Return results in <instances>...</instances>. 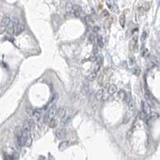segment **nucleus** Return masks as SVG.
I'll list each match as a JSON object with an SVG mask.
<instances>
[{
    "label": "nucleus",
    "instance_id": "1",
    "mask_svg": "<svg viewBox=\"0 0 160 160\" xmlns=\"http://www.w3.org/2000/svg\"><path fill=\"white\" fill-rule=\"evenodd\" d=\"M66 130L65 128H60V129H58L57 131H56L55 132V135L56 137L58 138V139H63L66 138Z\"/></svg>",
    "mask_w": 160,
    "mask_h": 160
},
{
    "label": "nucleus",
    "instance_id": "2",
    "mask_svg": "<svg viewBox=\"0 0 160 160\" xmlns=\"http://www.w3.org/2000/svg\"><path fill=\"white\" fill-rule=\"evenodd\" d=\"M56 112H57V109H56V107L55 106H52L49 109V111H48V115H47V117L50 119H53L54 116H55L56 115Z\"/></svg>",
    "mask_w": 160,
    "mask_h": 160
},
{
    "label": "nucleus",
    "instance_id": "3",
    "mask_svg": "<svg viewBox=\"0 0 160 160\" xmlns=\"http://www.w3.org/2000/svg\"><path fill=\"white\" fill-rule=\"evenodd\" d=\"M24 30H25L24 25H23V24H21V23H19L15 27V35H19L20 34H22L24 31Z\"/></svg>",
    "mask_w": 160,
    "mask_h": 160
},
{
    "label": "nucleus",
    "instance_id": "4",
    "mask_svg": "<svg viewBox=\"0 0 160 160\" xmlns=\"http://www.w3.org/2000/svg\"><path fill=\"white\" fill-rule=\"evenodd\" d=\"M11 23V19H10L8 16H4L2 19V23H1V27H7Z\"/></svg>",
    "mask_w": 160,
    "mask_h": 160
},
{
    "label": "nucleus",
    "instance_id": "5",
    "mask_svg": "<svg viewBox=\"0 0 160 160\" xmlns=\"http://www.w3.org/2000/svg\"><path fill=\"white\" fill-rule=\"evenodd\" d=\"M73 12H74L75 17H80L81 14H82V8H81L80 6H78V5H74Z\"/></svg>",
    "mask_w": 160,
    "mask_h": 160
},
{
    "label": "nucleus",
    "instance_id": "6",
    "mask_svg": "<svg viewBox=\"0 0 160 160\" xmlns=\"http://www.w3.org/2000/svg\"><path fill=\"white\" fill-rule=\"evenodd\" d=\"M142 111H144L147 115L150 113V106L147 104V103L145 102V101H143V102H142Z\"/></svg>",
    "mask_w": 160,
    "mask_h": 160
},
{
    "label": "nucleus",
    "instance_id": "7",
    "mask_svg": "<svg viewBox=\"0 0 160 160\" xmlns=\"http://www.w3.org/2000/svg\"><path fill=\"white\" fill-rule=\"evenodd\" d=\"M117 91H118V87H117V86H115L114 84L109 86V87H108V94H114Z\"/></svg>",
    "mask_w": 160,
    "mask_h": 160
},
{
    "label": "nucleus",
    "instance_id": "8",
    "mask_svg": "<svg viewBox=\"0 0 160 160\" xmlns=\"http://www.w3.org/2000/svg\"><path fill=\"white\" fill-rule=\"evenodd\" d=\"M65 115H66V108H65L64 107H60L59 109H58V115L59 118H63L65 116Z\"/></svg>",
    "mask_w": 160,
    "mask_h": 160
},
{
    "label": "nucleus",
    "instance_id": "9",
    "mask_svg": "<svg viewBox=\"0 0 160 160\" xmlns=\"http://www.w3.org/2000/svg\"><path fill=\"white\" fill-rule=\"evenodd\" d=\"M81 92L82 94H87L89 92V86L86 83L82 85V88H81Z\"/></svg>",
    "mask_w": 160,
    "mask_h": 160
},
{
    "label": "nucleus",
    "instance_id": "10",
    "mask_svg": "<svg viewBox=\"0 0 160 160\" xmlns=\"http://www.w3.org/2000/svg\"><path fill=\"white\" fill-rule=\"evenodd\" d=\"M70 121V117H69V116H64L63 118H62L61 125H62V126H66V124H68Z\"/></svg>",
    "mask_w": 160,
    "mask_h": 160
},
{
    "label": "nucleus",
    "instance_id": "11",
    "mask_svg": "<svg viewBox=\"0 0 160 160\" xmlns=\"http://www.w3.org/2000/svg\"><path fill=\"white\" fill-rule=\"evenodd\" d=\"M68 145H69V143L67 141H63L58 146V149H59L60 151H63L64 149H66V147H68Z\"/></svg>",
    "mask_w": 160,
    "mask_h": 160
},
{
    "label": "nucleus",
    "instance_id": "12",
    "mask_svg": "<svg viewBox=\"0 0 160 160\" xmlns=\"http://www.w3.org/2000/svg\"><path fill=\"white\" fill-rule=\"evenodd\" d=\"M15 134L16 135V137H19L23 135V130H22V127H16L15 130Z\"/></svg>",
    "mask_w": 160,
    "mask_h": 160
},
{
    "label": "nucleus",
    "instance_id": "13",
    "mask_svg": "<svg viewBox=\"0 0 160 160\" xmlns=\"http://www.w3.org/2000/svg\"><path fill=\"white\" fill-rule=\"evenodd\" d=\"M103 95H104V90H98V92L96 93V98L98 100L103 99Z\"/></svg>",
    "mask_w": 160,
    "mask_h": 160
},
{
    "label": "nucleus",
    "instance_id": "14",
    "mask_svg": "<svg viewBox=\"0 0 160 160\" xmlns=\"http://www.w3.org/2000/svg\"><path fill=\"white\" fill-rule=\"evenodd\" d=\"M119 23H120V25H121V27H124V26H125V23H126V18H125V16L124 15H120L119 16Z\"/></svg>",
    "mask_w": 160,
    "mask_h": 160
},
{
    "label": "nucleus",
    "instance_id": "15",
    "mask_svg": "<svg viewBox=\"0 0 160 160\" xmlns=\"http://www.w3.org/2000/svg\"><path fill=\"white\" fill-rule=\"evenodd\" d=\"M97 44L98 45L99 47H103V40L101 35H98V37H97Z\"/></svg>",
    "mask_w": 160,
    "mask_h": 160
},
{
    "label": "nucleus",
    "instance_id": "16",
    "mask_svg": "<svg viewBox=\"0 0 160 160\" xmlns=\"http://www.w3.org/2000/svg\"><path fill=\"white\" fill-rule=\"evenodd\" d=\"M15 27L13 25H12L11 27L8 28V29H7V34H9V35H13V34H15Z\"/></svg>",
    "mask_w": 160,
    "mask_h": 160
},
{
    "label": "nucleus",
    "instance_id": "17",
    "mask_svg": "<svg viewBox=\"0 0 160 160\" xmlns=\"http://www.w3.org/2000/svg\"><path fill=\"white\" fill-rule=\"evenodd\" d=\"M49 127H51V128H54V127H55L56 124H57V121H56V119H50V121H49Z\"/></svg>",
    "mask_w": 160,
    "mask_h": 160
},
{
    "label": "nucleus",
    "instance_id": "18",
    "mask_svg": "<svg viewBox=\"0 0 160 160\" xmlns=\"http://www.w3.org/2000/svg\"><path fill=\"white\" fill-rule=\"evenodd\" d=\"M74 5L73 3H67V5H66V11L67 12H73V10H74Z\"/></svg>",
    "mask_w": 160,
    "mask_h": 160
},
{
    "label": "nucleus",
    "instance_id": "19",
    "mask_svg": "<svg viewBox=\"0 0 160 160\" xmlns=\"http://www.w3.org/2000/svg\"><path fill=\"white\" fill-rule=\"evenodd\" d=\"M103 80H104V74L103 73H101L100 75L98 76V82L100 86H103Z\"/></svg>",
    "mask_w": 160,
    "mask_h": 160
},
{
    "label": "nucleus",
    "instance_id": "20",
    "mask_svg": "<svg viewBox=\"0 0 160 160\" xmlns=\"http://www.w3.org/2000/svg\"><path fill=\"white\" fill-rule=\"evenodd\" d=\"M95 78H96V73L95 72L91 73V74H89L88 77H87L88 80H90V81H94V79H95Z\"/></svg>",
    "mask_w": 160,
    "mask_h": 160
},
{
    "label": "nucleus",
    "instance_id": "21",
    "mask_svg": "<svg viewBox=\"0 0 160 160\" xmlns=\"http://www.w3.org/2000/svg\"><path fill=\"white\" fill-rule=\"evenodd\" d=\"M94 72H95L97 73L99 70V67H100V63H98V62L96 61V62H94Z\"/></svg>",
    "mask_w": 160,
    "mask_h": 160
},
{
    "label": "nucleus",
    "instance_id": "22",
    "mask_svg": "<svg viewBox=\"0 0 160 160\" xmlns=\"http://www.w3.org/2000/svg\"><path fill=\"white\" fill-rule=\"evenodd\" d=\"M119 98L122 99V100H124L125 96H126V93H125L124 90H119Z\"/></svg>",
    "mask_w": 160,
    "mask_h": 160
},
{
    "label": "nucleus",
    "instance_id": "23",
    "mask_svg": "<svg viewBox=\"0 0 160 160\" xmlns=\"http://www.w3.org/2000/svg\"><path fill=\"white\" fill-rule=\"evenodd\" d=\"M159 114L156 112H152L151 113V115H150V118H151V119H153V120H155V119H157L158 118H159Z\"/></svg>",
    "mask_w": 160,
    "mask_h": 160
},
{
    "label": "nucleus",
    "instance_id": "24",
    "mask_svg": "<svg viewBox=\"0 0 160 160\" xmlns=\"http://www.w3.org/2000/svg\"><path fill=\"white\" fill-rule=\"evenodd\" d=\"M147 114L144 112V111H140L139 112V119H142V120H144V119H146V118H147Z\"/></svg>",
    "mask_w": 160,
    "mask_h": 160
},
{
    "label": "nucleus",
    "instance_id": "25",
    "mask_svg": "<svg viewBox=\"0 0 160 160\" xmlns=\"http://www.w3.org/2000/svg\"><path fill=\"white\" fill-rule=\"evenodd\" d=\"M19 23V20L18 19L17 17H14L13 19H12V25L13 26L16 27Z\"/></svg>",
    "mask_w": 160,
    "mask_h": 160
},
{
    "label": "nucleus",
    "instance_id": "26",
    "mask_svg": "<svg viewBox=\"0 0 160 160\" xmlns=\"http://www.w3.org/2000/svg\"><path fill=\"white\" fill-rule=\"evenodd\" d=\"M127 105H128V107H129V108L131 109V110H133L134 108H135V102H134V101L132 100V99H131V101H130V102L127 103Z\"/></svg>",
    "mask_w": 160,
    "mask_h": 160
},
{
    "label": "nucleus",
    "instance_id": "27",
    "mask_svg": "<svg viewBox=\"0 0 160 160\" xmlns=\"http://www.w3.org/2000/svg\"><path fill=\"white\" fill-rule=\"evenodd\" d=\"M147 54H148V50H147V48H143L141 51V55L143 56V57H145V56L147 55Z\"/></svg>",
    "mask_w": 160,
    "mask_h": 160
},
{
    "label": "nucleus",
    "instance_id": "28",
    "mask_svg": "<svg viewBox=\"0 0 160 160\" xmlns=\"http://www.w3.org/2000/svg\"><path fill=\"white\" fill-rule=\"evenodd\" d=\"M86 21L87 22L88 24H90V25H91V24L94 23V20L91 19V17H90V16H86Z\"/></svg>",
    "mask_w": 160,
    "mask_h": 160
},
{
    "label": "nucleus",
    "instance_id": "29",
    "mask_svg": "<svg viewBox=\"0 0 160 160\" xmlns=\"http://www.w3.org/2000/svg\"><path fill=\"white\" fill-rule=\"evenodd\" d=\"M147 32H146V31H143V34H142V35H141V41H142V42H144L145 40H146V38H147Z\"/></svg>",
    "mask_w": 160,
    "mask_h": 160
},
{
    "label": "nucleus",
    "instance_id": "30",
    "mask_svg": "<svg viewBox=\"0 0 160 160\" xmlns=\"http://www.w3.org/2000/svg\"><path fill=\"white\" fill-rule=\"evenodd\" d=\"M34 110L33 109H31V108H27V115H29V116H31L32 117L33 116V114H34Z\"/></svg>",
    "mask_w": 160,
    "mask_h": 160
},
{
    "label": "nucleus",
    "instance_id": "31",
    "mask_svg": "<svg viewBox=\"0 0 160 160\" xmlns=\"http://www.w3.org/2000/svg\"><path fill=\"white\" fill-rule=\"evenodd\" d=\"M151 62H152L153 63H155V64H156V65H159V60H158V58L156 57L153 56V57H151Z\"/></svg>",
    "mask_w": 160,
    "mask_h": 160
},
{
    "label": "nucleus",
    "instance_id": "32",
    "mask_svg": "<svg viewBox=\"0 0 160 160\" xmlns=\"http://www.w3.org/2000/svg\"><path fill=\"white\" fill-rule=\"evenodd\" d=\"M101 15H102V17H108L109 16V13L108 11H107V10H103L102 14H101Z\"/></svg>",
    "mask_w": 160,
    "mask_h": 160
},
{
    "label": "nucleus",
    "instance_id": "33",
    "mask_svg": "<svg viewBox=\"0 0 160 160\" xmlns=\"http://www.w3.org/2000/svg\"><path fill=\"white\" fill-rule=\"evenodd\" d=\"M6 30H7V27H1V26H0V34H3V33H4V32L6 31Z\"/></svg>",
    "mask_w": 160,
    "mask_h": 160
},
{
    "label": "nucleus",
    "instance_id": "34",
    "mask_svg": "<svg viewBox=\"0 0 160 160\" xmlns=\"http://www.w3.org/2000/svg\"><path fill=\"white\" fill-rule=\"evenodd\" d=\"M133 72L135 73V74H139V69L138 68V67H135V68L133 70Z\"/></svg>",
    "mask_w": 160,
    "mask_h": 160
},
{
    "label": "nucleus",
    "instance_id": "35",
    "mask_svg": "<svg viewBox=\"0 0 160 160\" xmlns=\"http://www.w3.org/2000/svg\"><path fill=\"white\" fill-rule=\"evenodd\" d=\"M93 31H94V32H98L99 31V27H98V26H94V27H93Z\"/></svg>",
    "mask_w": 160,
    "mask_h": 160
}]
</instances>
